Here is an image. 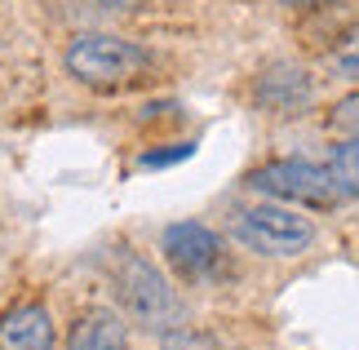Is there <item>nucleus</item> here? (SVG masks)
Masks as SVG:
<instances>
[{
  "label": "nucleus",
  "instance_id": "1",
  "mask_svg": "<svg viewBox=\"0 0 359 350\" xmlns=\"http://www.w3.org/2000/svg\"><path fill=\"white\" fill-rule=\"evenodd\" d=\"M67 76L80 80L89 89H120V85H133L151 72V53L137 45V40H124L111 32H89V36H76L67 45Z\"/></svg>",
  "mask_w": 359,
  "mask_h": 350
},
{
  "label": "nucleus",
  "instance_id": "2",
  "mask_svg": "<svg viewBox=\"0 0 359 350\" xmlns=\"http://www.w3.org/2000/svg\"><path fill=\"white\" fill-rule=\"evenodd\" d=\"M231 235L262 257H297L315 244V222L288 204H244L231 213Z\"/></svg>",
  "mask_w": 359,
  "mask_h": 350
},
{
  "label": "nucleus",
  "instance_id": "3",
  "mask_svg": "<svg viewBox=\"0 0 359 350\" xmlns=\"http://www.w3.org/2000/svg\"><path fill=\"white\" fill-rule=\"evenodd\" d=\"M116 284H120V306H124V315H129L133 324L160 328V332H169V328L182 324V302L173 297V288L164 284V275L151 262L133 257V253L120 257Z\"/></svg>",
  "mask_w": 359,
  "mask_h": 350
},
{
  "label": "nucleus",
  "instance_id": "4",
  "mask_svg": "<svg viewBox=\"0 0 359 350\" xmlns=\"http://www.w3.org/2000/svg\"><path fill=\"white\" fill-rule=\"evenodd\" d=\"M248 187L271 195L284 204H306V208H333L341 200L333 169L328 164H311V160H275L262 164L257 173H248Z\"/></svg>",
  "mask_w": 359,
  "mask_h": 350
},
{
  "label": "nucleus",
  "instance_id": "5",
  "mask_svg": "<svg viewBox=\"0 0 359 350\" xmlns=\"http://www.w3.org/2000/svg\"><path fill=\"white\" fill-rule=\"evenodd\" d=\"M160 253H164V262H169L182 279H191V284L213 279V275L226 271L222 240H217L209 227H200V222H173V227H164Z\"/></svg>",
  "mask_w": 359,
  "mask_h": 350
},
{
  "label": "nucleus",
  "instance_id": "6",
  "mask_svg": "<svg viewBox=\"0 0 359 350\" xmlns=\"http://www.w3.org/2000/svg\"><path fill=\"white\" fill-rule=\"evenodd\" d=\"M257 107L266 111V116H302L311 102H315V85H311V76L302 72V67L293 62H275L266 67V72L257 76Z\"/></svg>",
  "mask_w": 359,
  "mask_h": 350
},
{
  "label": "nucleus",
  "instance_id": "7",
  "mask_svg": "<svg viewBox=\"0 0 359 350\" xmlns=\"http://www.w3.org/2000/svg\"><path fill=\"white\" fill-rule=\"evenodd\" d=\"M0 350H58V328L45 302H13L0 315Z\"/></svg>",
  "mask_w": 359,
  "mask_h": 350
},
{
  "label": "nucleus",
  "instance_id": "8",
  "mask_svg": "<svg viewBox=\"0 0 359 350\" xmlns=\"http://www.w3.org/2000/svg\"><path fill=\"white\" fill-rule=\"evenodd\" d=\"M67 350H129L120 311H107V306L85 311V315L76 319L72 337H67Z\"/></svg>",
  "mask_w": 359,
  "mask_h": 350
},
{
  "label": "nucleus",
  "instance_id": "9",
  "mask_svg": "<svg viewBox=\"0 0 359 350\" xmlns=\"http://www.w3.org/2000/svg\"><path fill=\"white\" fill-rule=\"evenodd\" d=\"M328 169H333V182H337L341 200H346V195H359V133L346 137L341 147H333V160H328Z\"/></svg>",
  "mask_w": 359,
  "mask_h": 350
},
{
  "label": "nucleus",
  "instance_id": "10",
  "mask_svg": "<svg viewBox=\"0 0 359 350\" xmlns=\"http://www.w3.org/2000/svg\"><path fill=\"white\" fill-rule=\"evenodd\" d=\"M328 72L341 80H359V27L351 36H341V45L328 53Z\"/></svg>",
  "mask_w": 359,
  "mask_h": 350
},
{
  "label": "nucleus",
  "instance_id": "11",
  "mask_svg": "<svg viewBox=\"0 0 359 350\" xmlns=\"http://www.w3.org/2000/svg\"><path fill=\"white\" fill-rule=\"evenodd\" d=\"M160 350H217V342L204 337V332H196V328H169Z\"/></svg>",
  "mask_w": 359,
  "mask_h": 350
},
{
  "label": "nucleus",
  "instance_id": "12",
  "mask_svg": "<svg viewBox=\"0 0 359 350\" xmlns=\"http://www.w3.org/2000/svg\"><path fill=\"white\" fill-rule=\"evenodd\" d=\"M328 124L341 129V133H359V93L341 97V102L333 107V116H328Z\"/></svg>",
  "mask_w": 359,
  "mask_h": 350
},
{
  "label": "nucleus",
  "instance_id": "13",
  "mask_svg": "<svg viewBox=\"0 0 359 350\" xmlns=\"http://www.w3.org/2000/svg\"><path fill=\"white\" fill-rule=\"evenodd\" d=\"M98 5H102V9H137L142 0H98Z\"/></svg>",
  "mask_w": 359,
  "mask_h": 350
},
{
  "label": "nucleus",
  "instance_id": "14",
  "mask_svg": "<svg viewBox=\"0 0 359 350\" xmlns=\"http://www.w3.org/2000/svg\"><path fill=\"white\" fill-rule=\"evenodd\" d=\"M284 5H293V9H320V5H333V0H284Z\"/></svg>",
  "mask_w": 359,
  "mask_h": 350
}]
</instances>
